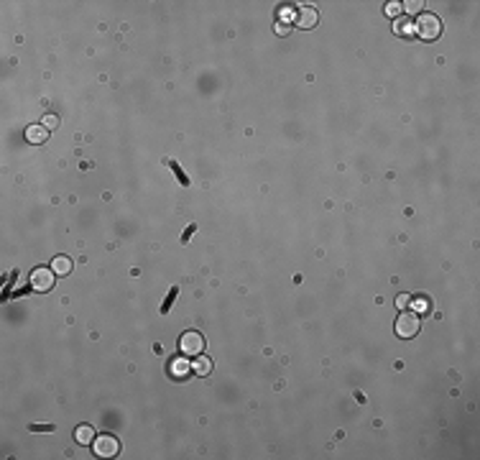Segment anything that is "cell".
<instances>
[{
    "instance_id": "9c48e42d",
    "label": "cell",
    "mask_w": 480,
    "mask_h": 460,
    "mask_svg": "<svg viewBox=\"0 0 480 460\" xmlns=\"http://www.w3.org/2000/svg\"><path fill=\"white\" fill-rule=\"evenodd\" d=\"M192 371L197 376H210V371H212V360L207 358V356H194V363H192Z\"/></svg>"
},
{
    "instance_id": "7402d4cb",
    "label": "cell",
    "mask_w": 480,
    "mask_h": 460,
    "mask_svg": "<svg viewBox=\"0 0 480 460\" xmlns=\"http://www.w3.org/2000/svg\"><path fill=\"white\" fill-rule=\"evenodd\" d=\"M414 307H419V309H427L429 305H427V299H414Z\"/></svg>"
},
{
    "instance_id": "e0dca14e",
    "label": "cell",
    "mask_w": 480,
    "mask_h": 460,
    "mask_svg": "<svg viewBox=\"0 0 480 460\" xmlns=\"http://www.w3.org/2000/svg\"><path fill=\"white\" fill-rule=\"evenodd\" d=\"M409 305H411V297H406V294H398V297H396V307H398V309H406Z\"/></svg>"
},
{
    "instance_id": "52a82bcc",
    "label": "cell",
    "mask_w": 480,
    "mask_h": 460,
    "mask_svg": "<svg viewBox=\"0 0 480 460\" xmlns=\"http://www.w3.org/2000/svg\"><path fill=\"white\" fill-rule=\"evenodd\" d=\"M49 138V128L46 125H28L26 128V141L28 143H44Z\"/></svg>"
},
{
    "instance_id": "9a60e30c",
    "label": "cell",
    "mask_w": 480,
    "mask_h": 460,
    "mask_svg": "<svg viewBox=\"0 0 480 460\" xmlns=\"http://www.w3.org/2000/svg\"><path fill=\"white\" fill-rule=\"evenodd\" d=\"M273 31H276L279 36H289V34H291V26H289L286 21H279L276 26H273Z\"/></svg>"
},
{
    "instance_id": "ac0fdd59",
    "label": "cell",
    "mask_w": 480,
    "mask_h": 460,
    "mask_svg": "<svg viewBox=\"0 0 480 460\" xmlns=\"http://www.w3.org/2000/svg\"><path fill=\"white\" fill-rule=\"evenodd\" d=\"M31 432H54V425H31Z\"/></svg>"
},
{
    "instance_id": "d6986e66",
    "label": "cell",
    "mask_w": 480,
    "mask_h": 460,
    "mask_svg": "<svg viewBox=\"0 0 480 460\" xmlns=\"http://www.w3.org/2000/svg\"><path fill=\"white\" fill-rule=\"evenodd\" d=\"M176 294H179V289H176V287H174V289H171V294H169V297H166V302H164V307H161V312H169V307H171V302H174V297H176Z\"/></svg>"
},
{
    "instance_id": "8fae6325",
    "label": "cell",
    "mask_w": 480,
    "mask_h": 460,
    "mask_svg": "<svg viewBox=\"0 0 480 460\" xmlns=\"http://www.w3.org/2000/svg\"><path fill=\"white\" fill-rule=\"evenodd\" d=\"M169 368H171V376H174V378H184V376L189 374L192 366L187 363V358H176V360H171Z\"/></svg>"
},
{
    "instance_id": "277c9868",
    "label": "cell",
    "mask_w": 480,
    "mask_h": 460,
    "mask_svg": "<svg viewBox=\"0 0 480 460\" xmlns=\"http://www.w3.org/2000/svg\"><path fill=\"white\" fill-rule=\"evenodd\" d=\"M179 350L187 358H194V356H199L202 350H204V338L199 335L197 330H187L184 335L179 338Z\"/></svg>"
},
{
    "instance_id": "ba28073f",
    "label": "cell",
    "mask_w": 480,
    "mask_h": 460,
    "mask_svg": "<svg viewBox=\"0 0 480 460\" xmlns=\"http://www.w3.org/2000/svg\"><path fill=\"white\" fill-rule=\"evenodd\" d=\"M95 437H97V432H95L90 425H80V427L74 429V440H77L80 445H92Z\"/></svg>"
},
{
    "instance_id": "5bb4252c",
    "label": "cell",
    "mask_w": 480,
    "mask_h": 460,
    "mask_svg": "<svg viewBox=\"0 0 480 460\" xmlns=\"http://www.w3.org/2000/svg\"><path fill=\"white\" fill-rule=\"evenodd\" d=\"M401 13H404V5H401V3H396V0H391V3L386 5V16L396 18V16H401Z\"/></svg>"
},
{
    "instance_id": "7c38bea8",
    "label": "cell",
    "mask_w": 480,
    "mask_h": 460,
    "mask_svg": "<svg viewBox=\"0 0 480 460\" xmlns=\"http://www.w3.org/2000/svg\"><path fill=\"white\" fill-rule=\"evenodd\" d=\"M394 31L398 36H411V34H414V23H411V21H396Z\"/></svg>"
},
{
    "instance_id": "ffe728a7",
    "label": "cell",
    "mask_w": 480,
    "mask_h": 460,
    "mask_svg": "<svg viewBox=\"0 0 480 460\" xmlns=\"http://www.w3.org/2000/svg\"><path fill=\"white\" fill-rule=\"evenodd\" d=\"M406 11L409 13H422V3H416V0L414 3H406Z\"/></svg>"
},
{
    "instance_id": "4fadbf2b",
    "label": "cell",
    "mask_w": 480,
    "mask_h": 460,
    "mask_svg": "<svg viewBox=\"0 0 480 460\" xmlns=\"http://www.w3.org/2000/svg\"><path fill=\"white\" fill-rule=\"evenodd\" d=\"M166 164H169V166H171V171H174V177H176V179H182V184H184V187H189V179H187V174H184V171H182V166H179V164H176V161H166Z\"/></svg>"
},
{
    "instance_id": "2e32d148",
    "label": "cell",
    "mask_w": 480,
    "mask_h": 460,
    "mask_svg": "<svg viewBox=\"0 0 480 460\" xmlns=\"http://www.w3.org/2000/svg\"><path fill=\"white\" fill-rule=\"evenodd\" d=\"M41 125H46V128L51 131V128H56V125H59V118H56L54 113H49V115H44V123Z\"/></svg>"
},
{
    "instance_id": "7a4b0ae2",
    "label": "cell",
    "mask_w": 480,
    "mask_h": 460,
    "mask_svg": "<svg viewBox=\"0 0 480 460\" xmlns=\"http://www.w3.org/2000/svg\"><path fill=\"white\" fill-rule=\"evenodd\" d=\"M419 327H422V322H419V315H414L411 309H401V315L396 320V335L398 338H414Z\"/></svg>"
},
{
    "instance_id": "8992f818",
    "label": "cell",
    "mask_w": 480,
    "mask_h": 460,
    "mask_svg": "<svg viewBox=\"0 0 480 460\" xmlns=\"http://www.w3.org/2000/svg\"><path fill=\"white\" fill-rule=\"evenodd\" d=\"M317 21H319V13H317V8H312V5H301V8L294 11V23L299 28H314Z\"/></svg>"
},
{
    "instance_id": "30bf717a",
    "label": "cell",
    "mask_w": 480,
    "mask_h": 460,
    "mask_svg": "<svg viewBox=\"0 0 480 460\" xmlns=\"http://www.w3.org/2000/svg\"><path fill=\"white\" fill-rule=\"evenodd\" d=\"M51 269L56 271V276H66V273L72 271V258L69 256H56L51 261Z\"/></svg>"
},
{
    "instance_id": "3957f363",
    "label": "cell",
    "mask_w": 480,
    "mask_h": 460,
    "mask_svg": "<svg viewBox=\"0 0 480 460\" xmlns=\"http://www.w3.org/2000/svg\"><path fill=\"white\" fill-rule=\"evenodd\" d=\"M56 284V271L54 269H46V266H38L31 271V287L33 291H38V294H44V291H51Z\"/></svg>"
},
{
    "instance_id": "44dd1931",
    "label": "cell",
    "mask_w": 480,
    "mask_h": 460,
    "mask_svg": "<svg viewBox=\"0 0 480 460\" xmlns=\"http://www.w3.org/2000/svg\"><path fill=\"white\" fill-rule=\"evenodd\" d=\"M194 230H197V225H189V228L184 230V236H182V243H187V240L192 238V233H194Z\"/></svg>"
},
{
    "instance_id": "5b68a950",
    "label": "cell",
    "mask_w": 480,
    "mask_h": 460,
    "mask_svg": "<svg viewBox=\"0 0 480 460\" xmlns=\"http://www.w3.org/2000/svg\"><path fill=\"white\" fill-rule=\"evenodd\" d=\"M92 450H95V455H100V458H115L117 450H120V443H117V437H113V435H97L95 443H92Z\"/></svg>"
},
{
    "instance_id": "6da1fadb",
    "label": "cell",
    "mask_w": 480,
    "mask_h": 460,
    "mask_svg": "<svg viewBox=\"0 0 480 460\" xmlns=\"http://www.w3.org/2000/svg\"><path fill=\"white\" fill-rule=\"evenodd\" d=\"M414 34L422 36L424 41H437L442 36V23L434 13H419L416 23H414Z\"/></svg>"
}]
</instances>
